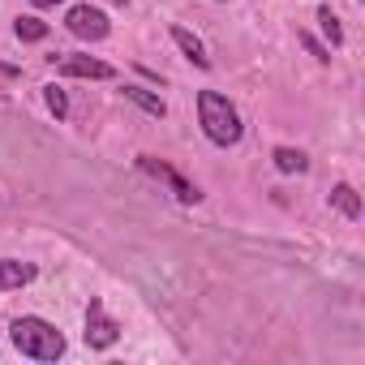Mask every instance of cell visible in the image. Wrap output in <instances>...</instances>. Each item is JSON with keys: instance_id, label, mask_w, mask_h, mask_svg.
<instances>
[{"instance_id": "obj_8", "label": "cell", "mask_w": 365, "mask_h": 365, "mask_svg": "<svg viewBox=\"0 0 365 365\" xmlns=\"http://www.w3.org/2000/svg\"><path fill=\"white\" fill-rule=\"evenodd\" d=\"M172 43L185 52V61L190 65H198V69H211V56H207V48H202V39L194 35V31H185V26H172Z\"/></svg>"}, {"instance_id": "obj_14", "label": "cell", "mask_w": 365, "mask_h": 365, "mask_svg": "<svg viewBox=\"0 0 365 365\" xmlns=\"http://www.w3.org/2000/svg\"><path fill=\"white\" fill-rule=\"evenodd\" d=\"M43 103H48V112H52L56 120H65V116H69V95H65L56 82H48V86H43Z\"/></svg>"}, {"instance_id": "obj_7", "label": "cell", "mask_w": 365, "mask_h": 365, "mask_svg": "<svg viewBox=\"0 0 365 365\" xmlns=\"http://www.w3.org/2000/svg\"><path fill=\"white\" fill-rule=\"evenodd\" d=\"M35 275H39V267H35V262H22V258H0V292L26 288Z\"/></svg>"}, {"instance_id": "obj_3", "label": "cell", "mask_w": 365, "mask_h": 365, "mask_svg": "<svg viewBox=\"0 0 365 365\" xmlns=\"http://www.w3.org/2000/svg\"><path fill=\"white\" fill-rule=\"evenodd\" d=\"M133 163H138V172H146V176H155V180H163V185H168V190L176 194V202H185V207H194V202L202 198V190H198V185H190V180H185V176H180L176 168H168L163 159H155V155H138Z\"/></svg>"}, {"instance_id": "obj_16", "label": "cell", "mask_w": 365, "mask_h": 365, "mask_svg": "<svg viewBox=\"0 0 365 365\" xmlns=\"http://www.w3.org/2000/svg\"><path fill=\"white\" fill-rule=\"evenodd\" d=\"M35 9H52V5H61V0H31Z\"/></svg>"}, {"instance_id": "obj_1", "label": "cell", "mask_w": 365, "mask_h": 365, "mask_svg": "<svg viewBox=\"0 0 365 365\" xmlns=\"http://www.w3.org/2000/svg\"><path fill=\"white\" fill-rule=\"evenodd\" d=\"M9 339H14V348H18L22 356H31V361H61V356H65V335H61V327H52V322L39 318V314L14 318V322H9Z\"/></svg>"}, {"instance_id": "obj_12", "label": "cell", "mask_w": 365, "mask_h": 365, "mask_svg": "<svg viewBox=\"0 0 365 365\" xmlns=\"http://www.w3.org/2000/svg\"><path fill=\"white\" fill-rule=\"evenodd\" d=\"M14 35H18L22 43H43V39H48V22H39V18L26 14V18L14 22Z\"/></svg>"}, {"instance_id": "obj_5", "label": "cell", "mask_w": 365, "mask_h": 365, "mask_svg": "<svg viewBox=\"0 0 365 365\" xmlns=\"http://www.w3.org/2000/svg\"><path fill=\"white\" fill-rule=\"evenodd\" d=\"M116 339H120V322L103 309L99 297H91V305H86V344H91L95 352H108Z\"/></svg>"}, {"instance_id": "obj_4", "label": "cell", "mask_w": 365, "mask_h": 365, "mask_svg": "<svg viewBox=\"0 0 365 365\" xmlns=\"http://www.w3.org/2000/svg\"><path fill=\"white\" fill-rule=\"evenodd\" d=\"M65 26H69V35H73V39H86V43H99V39H108V31H112L108 14H103V9H95V5H69Z\"/></svg>"}, {"instance_id": "obj_15", "label": "cell", "mask_w": 365, "mask_h": 365, "mask_svg": "<svg viewBox=\"0 0 365 365\" xmlns=\"http://www.w3.org/2000/svg\"><path fill=\"white\" fill-rule=\"evenodd\" d=\"M297 39H301V43H305V48H309V56H318V61H331V48H322V43H318V39H314V35H309V31H301V35H297Z\"/></svg>"}, {"instance_id": "obj_2", "label": "cell", "mask_w": 365, "mask_h": 365, "mask_svg": "<svg viewBox=\"0 0 365 365\" xmlns=\"http://www.w3.org/2000/svg\"><path fill=\"white\" fill-rule=\"evenodd\" d=\"M198 125H202V133H207L215 146H237L241 133H245L241 112H237V108L228 103V95H220V91H202V95H198Z\"/></svg>"}, {"instance_id": "obj_11", "label": "cell", "mask_w": 365, "mask_h": 365, "mask_svg": "<svg viewBox=\"0 0 365 365\" xmlns=\"http://www.w3.org/2000/svg\"><path fill=\"white\" fill-rule=\"evenodd\" d=\"M331 207H335V211H344L348 220H356V215H361V198H356V190L348 185V180H339V185L331 190Z\"/></svg>"}, {"instance_id": "obj_9", "label": "cell", "mask_w": 365, "mask_h": 365, "mask_svg": "<svg viewBox=\"0 0 365 365\" xmlns=\"http://www.w3.org/2000/svg\"><path fill=\"white\" fill-rule=\"evenodd\" d=\"M120 95H125V99H129V103H138V108H142V112H150V116H159V120H163V116H168V103H163V99H159V95H150V91H146V86H125V91H120Z\"/></svg>"}, {"instance_id": "obj_6", "label": "cell", "mask_w": 365, "mask_h": 365, "mask_svg": "<svg viewBox=\"0 0 365 365\" xmlns=\"http://www.w3.org/2000/svg\"><path fill=\"white\" fill-rule=\"evenodd\" d=\"M52 65L65 78H95V82H112L116 78V69L108 61H95V56H61V61L52 56Z\"/></svg>"}, {"instance_id": "obj_13", "label": "cell", "mask_w": 365, "mask_h": 365, "mask_svg": "<svg viewBox=\"0 0 365 365\" xmlns=\"http://www.w3.org/2000/svg\"><path fill=\"white\" fill-rule=\"evenodd\" d=\"M318 26H322V35H327V43H331V48H344V26H339V18L331 14V5H322V9H318Z\"/></svg>"}, {"instance_id": "obj_17", "label": "cell", "mask_w": 365, "mask_h": 365, "mask_svg": "<svg viewBox=\"0 0 365 365\" xmlns=\"http://www.w3.org/2000/svg\"><path fill=\"white\" fill-rule=\"evenodd\" d=\"M220 5H228V0H220Z\"/></svg>"}, {"instance_id": "obj_10", "label": "cell", "mask_w": 365, "mask_h": 365, "mask_svg": "<svg viewBox=\"0 0 365 365\" xmlns=\"http://www.w3.org/2000/svg\"><path fill=\"white\" fill-rule=\"evenodd\" d=\"M271 159H275V168H279V172H288V176L309 168V155H305V150H297V146H275V150H271Z\"/></svg>"}]
</instances>
